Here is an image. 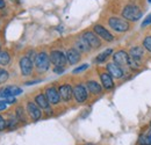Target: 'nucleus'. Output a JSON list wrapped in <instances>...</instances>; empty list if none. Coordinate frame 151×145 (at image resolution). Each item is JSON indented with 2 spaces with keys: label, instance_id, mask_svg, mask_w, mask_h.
I'll use <instances>...</instances> for the list:
<instances>
[{
  "label": "nucleus",
  "instance_id": "nucleus-17",
  "mask_svg": "<svg viewBox=\"0 0 151 145\" xmlns=\"http://www.w3.org/2000/svg\"><path fill=\"white\" fill-rule=\"evenodd\" d=\"M35 102L37 103L38 107H41L42 109L49 108V101H48L47 96L43 95V94H40V95H37V96L35 98Z\"/></svg>",
  "mask_w": 151,
  "mask_h": 145
},
{
  "label": "nucleus",
  "instance_id": "nucleus-7",
  "mask_svg": "<svg viewBox=\"0 0 151 145\" xmlns=\"http://www.w3.org/2000/svg\"><path fill=\"white\" fill-rule=\"evenodd\" d=\"M20 69L23 75H29L33 71V62L29 57H22L20 60Z\"/></svg>",
  "mask_w": 151,
  "mask_h": 145
},
{
  "label": "nucleus",
  "instance_id": "nucleus-30",
  "mask_svg": "<svg viewBox=\"0 0 151 145\" xmlns=\"http://www.w3.org/2000/svg\"><path fill=\"white\" fill-rule=\"evenodd\" d=\"M15 124H17V121H15V120L13 118V120H11V121H9V123H8V127L12 128V127H14Z\"/></svg>",
  "mask_w": 151,
  "mask_h": 145
},
{
  "label": "nucleus",
  "instance_id": "nucleus-16",
  "mask_svg": "<svg viewBox=\"0 0 151 145\" xmlns=\"http://www.w3.org/2000/svg\"><path fill=\"white\" fill-rule=\"evenodd\" d=\"M66 58H68L69 63H70L71 65H73V64H77V63L80 60V55H79V52H78L76 49H70V50L66 52Z\"/></svg>",
  "mask_w": 151,
  "mask_h": 145
},
{
  "label": "nucleus",
  "instance_id": "nucleus-12",
  "mask_svg": "<svg viewBox=\"0 0 151 145\" xmlns=\"http://www.w3.org/2000/svg\"><path fill=\"white\" fill-rule=\"evenodd\" d=\"M107 70H108V73L114 78H122L123 77V70L115 63H109L107 65Z\"/></svg>",
  "mask_w": 151,
  "mask_h": 145
},
{
  "label": "nucleus",
  "instance_id": "nucleus-2",
  "mask_svg": "<svg viewBox=\"0 0 151 145\" xmlns=\"http://www.w3.org/2000/svg\"><path fill=\"white\" fill-rule=\"evenodd\" d=\"M35 65L37 67L38 71L44 72L49 69L50 66V58L45 52H41L35 57Z\"/></svg>",
  "mask_w": 151,
  "mask_h": 145
},
{
  "label": "nucleus",
  "instance_id": "nucleus-6",
  "mask_svg": "<svg viewBox=\"0 0 151 145\" xmlns=\"http://www.w3.org/2000/svg\"><path fill=\"white\" fill-rule=\"evenodd\" d=\"M22 93V90L20 87L17 86H8V87H5V88H1L0 90V98H4V99H7V98H12V96H17Z\"/></svg>",
  "mask_w": 151,
  "mask_h": 145
},
{
  "label": "nucleus",
  "instance_id": "nucleus-32",
  "mask_svg": "<svg viewBox=\"0 0 151 145\" xmlns=\"http://www.w3.org/2000/svg\"><path fill=\"white\" fill-rule=\"evenodd\" d=\"M63 71H64L63 67H58V66H56V69H55V72L56 73H62Z\"/></svg>",
  "mask_w": 151,
  "mask_h": 145
},
{
  "label": "nucleus",
  "instance_id": "nucleus-14",
  "mask_svg": "<svg viewBox=\"0 0 151 145\" xmlns=\"http://www.w3.org/2000/svg\"><path fill=\"white\" fill-rule=\"evenodd\" d=\"M27 109H28V113H29L30 117H32L34 121L40 120V117H41L42 113H41V109L38 108L34 102H29V103L27 105Z\"/></svg>",
  "mask_w": 151,
  "mask_h": 145
},
{
  "label": "nucleus",
  "instance_id": "nucleus-23",
  "mask_svg": "<svg viewBox=\"0 0 151 145\" xmlns=\"http://www.w3.org/2000/svg\"><path fill=\"white\" fill-rule=\"evenodd\" d=\"M8 79V72L4 69H0V84H5Z\"/></svg>",
  "mask_w": 151,
  "mask_h": 145
},
{
  "label": "nucleus",
  "instance_id": "nucleus-15",
  "mask_svg": "<svg viewBox=\"0 0 151 145\" xmlns=\"http://www.w3.org/2000/svg\"><path fill=\"white\" fill-rule=\"evenodd\" d=\"M100 78H101V83L106 90H112L114 87L113 79H112V75L109 73H101Z\"/></svg>",
  "mask_w": 151,
  "mask_h": 145
},
{
  "label": "nucleus",
  "instance_id": "nucleus-5",
  "mask_svg": "<svg viewBox=\"0 0 151 145\" xmlns=\"http://www.w3.org/2000/svg\"><path fill=\"white\" fill-rule=\"evenodd\" d=\"M66 60H68V58H66V56L63 54L62 51H52L51 54H50V62L55 65V66H58V67H63L65 64H66Z\"/></svg>",
  "mask_w": 151,
  "mask_h": 145
},
{
  "label": "nucleus",
  "instance_id": "nucleus-13",
  "mask_svg": "<svg viewBox=\"0 0 151 145\" xmlns=\"http://www.w3.org/2000/svg\"><path fill=\"white\" fill-rule=\"evenodd\" d=\"M58 92H59L60 98H62L64 101H69V100L72 98V95H73V90L71 88L70 85H63V86H60Z\"/></svg>",
  "mask_w": 151,
  "mask_h": 145
},
{
  "label": "nucleus",
  "instance_id": "nucleus-10",
  "mask_svg": "<svg viewBox=\"0 0 151 145\" xmlns=\"http://www.w3.org/2000/svg\"><path fill=\"white\" fill-rule=\"evenodd\" d=\"M94 32L96 33V35L99 37H102L105 41H108V42H112L114 39V36L106 29V28H104L102 26H95L94 27Z\"/></svg>",
  "mask_w": 151,
  "mask_h": 145
},
{
  "label": "nucleus",
  "instance_id": "nucleus-20",
  "mask_svg": "<svg viewBox=\"0 0 151 145\" xmlns=\"http://www.w3.org/2000/svg\"><path fill=\"white\" fill-rule=\"evenodd\" d=\"M142 56H143V48L141 47H134L130 50V57L135 58L136 60H138Z\"/></svg>",
  "mask_w": 151,
  "mask_h": 145
},
{
  "label": "nucleus",
  "instance_id": "nucleus-3",
  "mask_svg": "<svg viewBox=\"0 0 151 145\" xmlns=\"http://www.w3.org/2000/svg\"><path fill=\"white\" fill-rule=\"evenodd\" d=\"M111 28H113L114 30L116 32H120V33H123V32H127L129 29V23L123 20V19L120 18H111L108 21Z\"/></svg>",
  "mask_w": 151,
  "mask_h": 145
},
{
  "label": "nucleus",
  "instance_id": "nucleus-1",
  "mask_svg": "<svg viewBox=\"0 0 151 145\" xmlns=\"http://www.w3.org/2000/svg\"><path fill=\"white\" fill-rule=\"evenodd\" d=\"M122 15H123V18L129 20V21H137L138 19L142 18V12L137 6L128 5L124 7Z\"/></svg>",
  "mask_w": 151,
  "mask_h": 145
},
{
  "label": "nucleus",
  "instance_id": "nucleus-31",
  "mask_svg": "<svg viewBox=\"0 0 151 145\" xmlns=\"http://www.w3.org/2000/svg\"><path fill=\"white\" fill-rule=\"evenodd\" d=\"M6 105H7V103H5V101H0V110L6 109Z\"/></svg>",
  "mask_w": 151,
  "mask_h": 145
},
{
  "label": "nucleus",
  "instance_id": "nucleus-4",
  "mask_svg": "<svg viewBox=\"0 0 151 145\" xmlns=\"http://www.w3.org/2000/svg\"><path fill=\"white\" fill-rule=\"evenodd\" d=\"M113 58L115 64H117L123 71H124V69L129 67V58H130V56L127 54V52L119 51V52H116V54L114 55Z\"/></svg>",
  "mask_w": 151,
  "mask_h": 145
},
{
  "label": "nucleus",
  "instance_id": "nucleus-28",
  "mask_svg": "<svg viewBox=\"0 0 151 145\" xmlns=\"http://www.w3.org/2000/svg\"><path fill=\"white\" fill-rule=\"evenodd\" d=\"M150 23H151V14H149V15L145 18V20L143 21L142 27H145V26H148V24H150Z\"/></svg>",
  "mask_w": 151,
  "mask_h": 145
},
{
  "label": "nucleus",
  "instance_id": "nucleus-19",
  "mask_svg": "<svg viewBox=\"0 0 151 145\" xmlns=\"http://www.w3.org/2000/svg\"><path fill=\"white\" fill-rule=\"evenodd\" d=\"M77 48L80 51H88L90 50V44L86 42V39L84 37H81V38H79L77 41Z\"/></svg>",
  "mask_w": 151,
  "mask_h": 145
},
{
  "label": "nucleus",
  "instance_id": "nucleus-33",
  "mask_svg": "<svg viewBox=\"0 0 151 145\" xmlns=\"http://www.w3.org/2000/svg\"><path fill=\"white\" fill-rule=\"evenodd\" d=\"M5 5H6L5 0H0V8H4V7H5Z\"/></svg>",
  "mask_w": 151,
  "mask_h": 145
},
{
  "label": "nucleus",
  "instance_id": "nucleus-11",
  "mask_svg": "<svg viewBox=\"0 0 151 145\" xmlns=\"http://www.w3.org/2000/svg\"><path fill=\"white\" fill-rule=\"evenodd\" d=\"M83 37L86 39V42L90 44V47H91V48H99V47L101 45V42H100L99 37H96V35H94V34H93V33H91V32L85 33Z\"/></svg>",
  "mask_w": 151,
  "mask_h": 145
},
{
  "label": "nucleus",
  "instance_id": "nucleus-25",
  "mask_svg": "<svg viewBox=\"0 0 151 145\" xmlns=\"http://www.w3.org/2000/svg\"><path fill=\"white\" fill-rule=\"evenodd\" d=\"M143 47L151 52V36H148L144 41H143Z\"/></svg>",
  "mask_w": 151,
  "mask_h": 145
},
{
  "label": "nucleus",
  "instance_id": "nucleus-24",
  "mask_svg": "<svg viewBox=\"0 0 151 145\" xmlns=\"http://www.w3.org/2000/svg\"><path fill=\"white\" fill-rule=\"evenodd\" d=\"M138 143H139V145H151V142H150V139H149V136H144V135H142V136L139 137Z\"/></svg>",
  "mask_w": 151,
  "mask_h": 145
},
{
  "label": "nucleus",
  "instance_id": "nucleus-35",
  "mask_svg": "<svg viewBox=\"0 0 151 145\" xmlns=\"http://www.w3.org/2000/svg\"><path fill=\"white\" fill-rule=\"evenodd\" d=\"M148 1H149V2H151V0H148Z\"/></svg>",
  "mask_w": 151,
  "mask_h": 145
},
{
  "label": "nucleus",
  "instance_id": "nucleus-34",
  "mask_svg": "<svg viewBox=\"0 0 151 145\" xmlns=\"http://www.w3.org/2000/svg\"><path fill=\"white\" fill-rule=\"evenodd\" d=\"M148 136H149V139H150V142H151V131H150V134H149Z\"/></svg>",
  "mask_w": 151,
  "mask_h": 145
},
{
  "label": "nucleus",
  "instance_id": "nucleus-27",
  "mask_svg": "<svg viewBox=\"0 0 151 145\" xmlns=\"http://www.w3.org/2000/svg\"><path fill=\"white\" fill-rule=\"evenodd\" d=\"M17 114L19 116V118L21 121H24V115H23V109L22 108H18L17 109Z\"/></svg>",
  "mask_w": 151,
  "mask_h": 145
},
{
  "label": "nucleus",
  "instance_id": "nucleus-26",
  "mask_svg": "<svg viewBox=\"0 0 151 145\" xmlns=\"http://www.w3.org/2000/svg\"><path fill=\"white\" fill-rule=\"evenodd\" d=\"M88 67V65L87 64H84V65H81V66H79V67H77L73 70V73H79V72H83V71H85L86 69Z\"/></svg>",
  "mask_w": 151,
  "mask_h": 145
},
{
  "label": "nucleus",
  "instance_id": "nucleus-18",
  "mask_svg": "<svg viewBox=\"0 0 151 145\" xmlns=\"http://www.w3.org/2000/svg\"><path fill=\"white\" fill-rule=\"evenodd\" d=\"M87 88L88 91L93 94H99L101 93V86L96 83V81H88L87 83Z\"/></svg>",
  "mask_w": 151,
  "mask_h": 145
},
{
  "label": "nucleus",
  "instance_id": "nucleus-8",
  "mask_svg": "<svg viewBox=\"0 0 151 145\" xmlns=\"http://www.w3.org/2000/svg\"><path fill=\"white\" fill-rule=\"evenodd\" d=\"M45 96H47L49 103H51V105H57L60 100L59 92L57 91L55 87H49L45 92Z\"/></svg>",
  "mask_w": 151,
  "mask_h": 145
},
{
  "label": "nucleus",
  "instance_id": "nucleus-9",
  "mask_svg": "<svg viewBox=\"0 0 151 145\" xmlns=\"http://www.w3.org/2000/svg\"><path fill=\"white\" fill-rule=\"evenodd\" d=\"M73 95H75L77 102L81 103L87 99V92L85 90V87L83 85H77L73 88Z\"/></svg>",
  "mask_w": 151,
  "mask_h": 145
},
{
  "label": "nucleus",
  "instance_id": "nucleus-22",
  "mask_svg": "<svg viewBox=\"0 0 151 145\" xmlns=\"http://www.w3.org/2000/svg\"><path fill=\"white\" fill-rule=\"evenodd\" d=\"M112 54V49H107L106 51H104L102 54H100L99 56H98V58H96V62L98 63H101V62H104L109 55Z\"/></svg>",
  "mask_w": 151,
  "mask_h": 145
},
{
  "label": "nucleus",
  "instance_id": "nucleus-29",
  "mask_svg": "<svg viewBox=\"0 0 151 145\" xmlns=\"http://www.w3.org/2000/svg\"><path fill=\"white\" fill-rule=\"evenodd\" d=\"M5 127H6V122H5L4 117H2V116H0V131H1V130H4Z\"/></svg>",
  "mask_w": 151,
  "mask_h": 145
},
{
  "label": "nucleus",
  "instance_id": "nucleus-21",
  "mask_svg": "<svg viewBox=\"0 0 151 145\" xmlns=\"http://www.w3.org/2000/svg\"><path fill=\"white\" fill-rule=\"evenodd\" d=\"M11 60L9 54L6 51H0V65H7Z\"/></svg>",
  "mask_w": 151,
  "mask_h": 145
}]
</instances>
